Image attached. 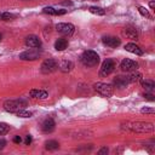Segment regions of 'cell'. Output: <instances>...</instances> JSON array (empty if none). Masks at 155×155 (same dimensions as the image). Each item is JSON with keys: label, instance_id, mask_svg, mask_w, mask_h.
I'll list each match as a JSON object with an SVG mask.
<instances>
[{"label": "cell", "instance_id": "cell-36", "mask_svg": "<svg viewBox=\"0 0 155 155\" xmlns=\"http://www.w3.org/2000/svg\"><path fill=\"white\" fill-rule=\"evenodd\" d=\"M0 40H1V35H0Z\"/></svg>", "mask_w": 155, "mask_h": 155}, {"label": "cell", "instance_id": "cell-10", "mask_svg": "<svg viewBox=\"0 0 155 155\" xmlns=\"http://www.w3.org/2000/svg\"><path fill=\"white\" fill-rule=\"evenodd\" d=\"M102 42L108 46V47H111V48H116L117 46H120L121 44V40L116 36H103L102 38Z\"/></svg>", "mask_w": 155, "mask_h": 155}, {"label": "cell", "instance_id": "cell-25", "mask_svg": "<svg viewBox=\"0 0 155 155\" xmlns=\"http://www.w3.org/2000/svg\"><path fill=\"white\" fill-rule=\"evenodd\" d=\"M16 17V15L10 13V12H1L0 13V21H11Z\"/></svg>", "mask_w": 155, "mask_h": 155}, {"label": "cell", "instance_id": "cell-9", "mask_svg": "<svg viewBox=\"0 0 155 155\" xmlns=\"http://www.w3.org/2000/svg\"><path fill=\"white\" fill-rule=\"evenodd\" d=\"M120 68H121L122 71H133V70L138 69V63L136 61H133V59L125 58L120 63Z\"/></svg>", "mask_w": 155, "mask_h": 155}, {"label": "cell", "instance_id": "cell-14", "mask_svg": "<svg viewBox=\"0 0 155 155\" xmlns=\"http://www.w3.org/2000/svg\"><path fill=\"white\" fill-rule=\"evenodd\" d=\"M125 50H126L127 52H131V53L137 54V56H142V54H143L142 48H140L139 46H137L136 44H132V42L126 44V45H125Z\"/></svg>", "mask_w": 155, "mask_h": 155}, {"label": "cell", "instance_id": "cell-34", "mask_svg": "<svg viewBox=\"0 0 155 155\" xmlns=\"http://www.w3.org/2000/svg\"><path fill=\"white\" fill-rule=\"evenodd\" d=\"M149 6H150V8H155V2H154V0H151V1L149 2Z\"/></svg>", "mask_w": 155, "mask_h": 155}, {"label": "cell", "instance_id": "cell-16", "mask_svg": "<svg viewBox=\"0 0 155 155\" xmlns=\"http://www.w3.org/2000/svg\"><path fill=\"white\" fill-rule=\"evenodd\" d=\"M58 68L63 73H69L70 70H73L74 68V63L71 61H62L58 63Z\"/></svg>", "mask_w": 155, "mask_h": 155}, {"label": "cell", "instance_id": "cell-23", "mask_svg": "<svg viewBox=\"0 0 155 155\" xmlns=\"http://www.w3.org/2000/svg\"><path fill=\"white\" fill-rule=\"evenodd\" d=\"M45 148L47 150H56V149L59 148V144H58L57 140H48V142L45 143Z\"/></svg>", "mask_w": 155, "mask_h": 155}, {"label": "cell", "instance_id": "cell-22", "mask_svg": "<svg viewBox=\"0 0 155 155\" xmlns=\"http://www.w3.org/2000/svg\"><path fill=\"white\" fill-rule=\"evenodd\" d=\"M88 11L93 15H97V16H103L105 15V10L102 8V7H98V6H90L88 7Z\"/></svg>", "mask_w": 155, "mask_h": 155}, {"label": "cell", "instance_id": "cell-7", "mask_svg": "<svg viewBox=\"0 0 155 155\" xmlns=\"http://www.w3.org/2000/svg\"><path fill=\"white\" fill-rule=\"evenodd\" d=\"M40 56H41V51H40L39 48L31 47V48H29V50L22 52V53L19 54V59H22V61H35V59H38Z\"/></svg>", "mask_w": 155, "mask_h": 155}, {"label": "cell", "instance_id": "cell-11", "mask_svg": "<svg viewBox=\"0 0 155 155\" xmlns=\"http://www.w3.org/2000/svg\"><path fill=\"white\" fill-rule=\"evenodd\" d=\"M25 45L29 47L34 48H40L41 47V40L36 35H29L25 38Z\"/></svg>", "mask_w": 155, "mask_h": 155}, {"label": "cell", "instance_id": "cell-6", "mask_svg": "<svg viewBox=\"0 0 155 155\" xmlns=\"http://www.w3.org/2000/svg\"><path fill=\"white\" fill-rule=\"evenodd\" d=\"M57 69H58V62L56 59H53V58L45 59L41 63V67H40V71L42 74H51Z\"/></svg>", "mask_w": 155, "mask_h": 155}, {"label": "cell", "instance_id": "cell-15", "mask_svg": "<svg viewBox=\"0 0 155 155\" xmlns=\"http://www.w3.org/2000/svg\"><path fill=\"white\" fill-rule=\"evenodd\" d=\"M128 80H127V76H116L113 81V85L117 88H124L128 85Z\"/></svg>", "mask_w": 155, "mask_h": 155}, {"label": "cell", "instance_id": "cell-1", "mask_svg": "<svg viewBox=\"0 0 155 155\" xmlns=\"http://www.w3.org/2000/svg\"><path fill=\"white\" fill-rule=\"evenodd\" d=\"M122 130L133 133H150L154 131V125L147 121H127L122 124Z\"/></svg>", "mask_w": 155, "mask_h": 155}, {"label": "cell", "instance_id": "cell-32", "mask_svg": "<svg viewBox=\"0 0 155 155\" xmlns=\"http://www.w3.org/2000/svg\"><path fill=\"white\" fill-rule=\"evenodd\" d=\"M5 145H6V140H5V139H2V138H0V150H1V149H4V148H5Z\"/></svg>", "mask_w": 155, "mask_h": 155}, {"label": "cell", "instance_id": "cell-3", "mask_svg": "<svg viewBox=\"0 0 155 155\" xmlns=\"http://www.w3.org/2000/svg\"><path fill=\"white\" fill-rule=\"evenodd\" d=\"M27 107V102L22 98L19 99H10V101H6L4 103V109L8 113H16L18 111L19 109H23Z\"/></svg>", "mask_w": 155, "mask_h": 155}, {"label": "cell", "instance_id": "cell-13", "mask_svg": "<svg viewBox=\"0 0 155 155\" xmlns=\"http://www.w3.org/2000/svg\"><path fill=\"white\" fill-rule=\"evenodd\" d=\"M54 127H56V124H54L53 119H51V117L44 120V122H42V125H41V128H42V131H44L45 133H51V132H53Z\"/></svg>", "mask_w": 155, "mask_h": 155}, {"label": "cell", "instance_id": "cell-5", "mask_svg": "<svg viewBox=\"0 0 155 155\" xmlns=\"http://www.w3.org/2000/svg\"><path fill=\"white\" fill-rule=\"evenodd\" d=\"M93 88L97 91V93H99L101 96L103 97H111L113 96V92H114V88L110 84H105V82H96L93 85Z\"/></svg>", "mask_w": 155, "mask_h": 155}, {"label": "cell", "instance_id": "cell-19", "mask_svg": "<svg viewBox=\"0 0 155 155\" xmlns=\"http://www.w3.org/2000/svg\"><path fill=\"white\" fill-rule=\"evenodd\" d=\"M67 47H68V40H67V39L59 38V39L56 40V42H54V48H56L57 51H64Z\"/></svg>", "mask_w": 155, "mask_h": 155}, {"label": "cell", "instance_id": "cell-24", "mask_svg": "<svg viewBox=\"0 0 155 155\" xmlns=\"http://www.w3.org/2000/svg\"><path fill=\"white\" fill-rule=\"evenodd\" d=\"M15 114H16L18 117H30V116L33 115L31 111H28V110H25L24 108H23V109H19V110L16 111Z\"/></svg>", "mask_w": 155, "mask_h": 155}, {"label": "cell", "instance_id": "cell-20", "mask_svg": "<svg viewBox=\"0 0 155 155\" xmlns=\"http://www.w3.org/2000/svg\"><path fill=\"white\" fill-rule=\"evenodd\" d=\"M127 80H128V82H137V81H140V80H142V74L138 73V71H136V70H133V71L127 76Z\"/></svg>", "mask_w": 155, "mask_h": 155}, {"label": "cell", "instance_id": "cell-33", "mask_svg": "<svg viewBox=\"0 0 155 155\" xmlns=\"http://www.w3.org/2000/svg\"><path fill=\"white\" fill-rule=\"evenodd\" d=\"M144 97H145L147 99H149V101H154V99H155V98H154V96H153V94H150V93L144 94Z\"/></svg>", "mask_w": 155, "mask_h": 155}, {"label": "cell", "instance_id": "cell-21", "mask_svg": "<svg viewBox=\"0 0 155 155\" xmlns=\"http://www.w3.org/2000/svg\"><path fill=\"white\" fill-rule=\"evenodd\" d=\"M140 82H142L143 88H145L149 92H151L154 90V87H155V82L153 80H140Z\"/></svg>", "mask_w": 155, "mask_h": 155}, {"label": "cell", "instance_id": "cell-27", "mask_svg": "<svg viewBox=\"0 0 155 155\" xmlns=\"http://www.w3.org/2000/svg\"><path fill=\"white\" fill-rule=\"evenodd\" d=\"M138 12L143 16V17H147V18H151V15L149 13V11L145 8V7H143V6H138Z\"/></svg>", "mask_w": 155, "mask_h": 155}, {"label": "cell", "instance_id": "cell-8", "mask_svg": "<svg viewBox=\"0 0 155 155\" xmlns=\"http://www.w3.org/2000/svg\"><path fill=\"white\" fill-rule=\"evenodd\" d=\"M56 29L58 33H61L62 35H67V36H70L74 30H75V27L71 24V23H58L56 25Z\"/></svg>", "mask_w": 155, "mask_h": 155}, {"label": "cell", "instance_id": "cell-29", "mask_svg": "<svg viewBox=\"0 0 155 155\" xmlns=\"http://www.w3.org/2000/svg\"><path fill=\"white\" fill-rule=\"evenodd\" d=\"M31 140H33L31 136H30V134H28V136L25 137V139H24V144H25V145H29V144L31 143Z\"/></svg>", "mask_w": 155, "mask_h": 155}, {"label": "cell", "instance_id": "cell-26", "mask_svg": "<svg viewBox=\"0 0 155 155\" xmlns=\"http://www.w3.org/2000/svg\"><path fill=\"white\" fill-rule=\"evenodd\" d=\"M8 131H10V126L5 122H0V136L6 134Z\"/></svg>", "mask_w": 155, "mask_h": 155}, {"label": "cell", "instance_id": "cell-28", "mask_svg": "<svg viewBox=\"0 0 155 155\" xmlns=\"http://www.w3.org/2000/svg\"><path fill=\"white\" fill-rule=\"evenodd\" d=\"M140 113L142 114H154L155 110H154V108H147V107H144V108L140 109Z\"/></svg>", "mask_w": 155, "mask_h": 155}, {"label": "cell", "instance_id": "cell-30", "mask_svg": "<svg viewBox=\"0 0 155 155\" xmlns=\"http://www.w3.org/2000/svg\"><path fill=\"white\" fill-rule=\"evenodd\" d=\"M108 151H109V149L107 147H104V148H102V149L98 150V154L99 155H104V154H108Z\"/></svg>", "mask_w": 155, "mask_h": 155}, {"label": "cell", "instance_id": "cell-17", "mask_svg": "<svg viewBox=\"0 0 155 155\" xmlns=\"http://www.w3.org/2000/svg\"><path fill=\"white\" fill-rule=\"evenodd\" d=\"M122 33H124V35H125L126 38L132 39V40H134V39L138 38V31H137L136 28H133V27H126Z\"/></svg>", "mask_w": 155, "mask_h": 155}, {"label": "cell", "instance_id": "cell-35", "mask_svg": "<svg viewBox=\"0 0 155 155\" xmlns=\"http://www.w3.org/2000/svg\"><path fill=\"white\" fill-rule=\"evenodd\" d=\"M62 5H73V2L71 1H63Z\"/></svg>", "mask_w": 155, "mask_h": 155}, {"label": "cell", "instance_id": "cell-4", "mask_svg": "<svg viewBox=\"0 0 155 155\" xmlns=\"http://www.w3.org/2000/svg\"><path fill=\"white\" fill-rule=\"evenodd\" d=\"M116 68V61L113 59V58H107L102 65H101V69H99V76L102 78H105L108 75H110Z\"/></svg>", "mask_w": 155, "mask_h": 155}, {"label": "cell", "instance_id": "cell-2", "mask_svg": "<svg viewBox=\"0 0 155 155\" xmlns=\"http://www.w3.org/2000/svg\"><path fill=\"white\" fill-rule=\"evenodd\" d=\"M81 63L85 65V67H96L98 63H99V56L97 52L92 51V50H87V51H84L81 57Z\"/></svg>", "mask_w": 155, "mask_h": 155}, {"label": "cell", "instance_id": "cell-18", "mask_svg": "<svg viewBox=\"0 0 155 155\" xmlns=\"http://www.w3.org/2000/svg\"><path fill=\"white\" fill-rule=\"evenodd\" d=\"M42 12L47 13V15H52V16H62V15L67 13V10H57V8H53V7H45L42 10Z\"/></svg>", "mask_w": 155, "mask_h": 155}, {"label": "cell", "instance_id": "cell-12", "mask_svg": "<svg viewBox=\"0 0 155 155\" xmlns=\"http://www.w3.org/2000/svg\"><path fill=\"white\" fill-rule=\"evenodd\" d=\"M29 94H30L31 98H35V99H46L48 97V92L45 91V90H40V88L30 90Z\"/></svg>", "mask_w": 155, "mask_h": 155}, {"label": "cell", "instance_id": "cell-31", "mask_svg": "<svg viewBox=\"0 0 155 155\" xmlns=\"http://www.w3.org/2000/svg\"><path fill=\"white\" fill-rule=\"evenodd\" d=\"M13 142H15L16 144H19V143L22 142V138H21L19 136H16V137H13Z\"/></svg>", "mask_w": 155, "mask_h": 155}]
</instances>
